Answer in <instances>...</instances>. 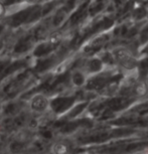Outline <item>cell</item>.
Here are the masks:
<instances>
[{"instance_id": "cell-3", "label": "cell", "mask_w": 148, "mask_h": 154, "mask_svg": "<svg viewBox=\"0 0 148 154\" xmlns=\"http://www.w3.org/2000/svg\"><path fill=\"white\" fill-rule=\"evenodd\" d=\"M51 154H69L71 149L68 143L63 141H57L51 145Z\"/></svg>"}, {"instance_id": "cell-9", "label": "cell", "mask_w": 148, "mask_h": 154, "mask_svg": "<svg viewBox=\"0 0 148 154\" xmlns=\"http://www.w3.org/2000/svg\"><path fill=\"white\" fill-rule=\"evenodd\" d=\"M63 19H65V12H63V11H60V12L57 13L56 16H54V23L56 25H59V24H60V23L63 22Z\"/></svg>"}, {"instance_id": "cell-10", "label": "cell", "mask_w": 148, "mask_h": 154, "mask_svg": "<svg viewBox=\"0 0 148 154\" xmlns=\"http://www.w3.org/2000/svg\"><path fill=\"white\" fill-rule=\"evenodd\" d=\"M48 51H49V46L45 45H39V48H36L35 54H45Z\"/></svg>"}, {"instance_id": "cell-1", "label": "cell", "mask_w": 148, "mask_h": 154, "mask_svg": "<svg viewBox=\"0 0 148 154\" xmlns=\"http://www.w3.org/2000/svg\"><path fill=\"white\" fill-rule=\"evenodd\" d=\"M112 57L117 63L125 69H134L138 66V62L134 56L125 48H116L113 49Z\"/></svg>"}, {"instance_id": "cell-2", "label": "cell", "mask_w": 148, "mask_h": 154, "mask_svg": "<svg viewBox=\"0 0 148 154\" xmlns=\"http://www.w3.org/2000/svg\"><path fill=\"white\" fill-rule=\"evenodd\" d=\"M29 107L33 112L42 113L49 107V101L45 95L36 94L31 98L29 102Z\"/></svg>"}, {"instance_id": "cell-12", "label": "cell", "mask_w": 148, "mask_h": 154, "mask_svg": "<svg viewBox=\"0 0 148 154\" xmlns=\"http://www.w3.org/2000/svg\"><path fill=\"white\" fill-rule=\"evenodd\" d=\"M2 12H3V8H2V6L0 5V14H2Z\"/></svg>"}, {"instance_id": "cell-11", "label": "cell", "mask_w": 148, "mask_h": 154, "mask_svg": "<svg viewBox=\"0 0 148 154\" xmlns=\"http://www.w3.org/2000/svg\"><path fill=\"white\" fill-rule=\"evenodd\" d=\"M28 48V43L25 42H20L18 45H16L15 51H24L25 49H27Z\"/></svg>"}, {"instance_id": "cell-6", "label": "cell", "mask_w": 148, "mask_h": 154, "mask_svg": "<svg viewBox=\"0 0 148 154\" xmlns=\"http://www.w3.org/2000/svg\"><path fill=\"white\" fill-rule=\"evenodd\" d=\"M132 93L136 97H144L148 93V85L143 81H140L133 86Z\"/></svg>"}, {"instance_id": "cell-5", "label": "cell", "mask_w": 148, "mask_h": 154, "mask_svg": "<svg viewBox=\"0 0 148 154\" xmlns=\"http://www.w3.org/2000/svg\"><path fill=\"white\" fill-rule=\"evenodd\" d=\"M71 80H72V85L76 86V87H82L85 85L87 82L86 75L81 71H76V72H72Z\"/></svg>"}, {"instance_id": "cell-14", "label": "cell", "mask_w": 148, "mask_h": 154, "mask_svg": "<svg viewBox=\"0 0 148 154\" xmlns=\"http://www.w3.org/2000/svg\"><path fill=\"white\" fill-rule=\"evenodd\" d=\"M135 154H144V153H141V152H138V153H135Z\"/></svg>"}, {"instance_id": "cell-13", "label": "cell", "mask_w": 148, "mask_h": 154, "mask_svg": "<svg viewBox=\"0 0 148 154\" xmlns=\"http://www.w3.org/2000/svg\"><path fill=\"white\" fill-rule=\"evenodd\" d=\"M2 29H3V26H2V25H0V33H1Z\"/></svg>"}, {"instance_id": "cell-4", "label": "cell", "mask_w": 148, "mask_h": 154, "mask_svg": "<svg viewBox=\"0 0 148 154\" xmlns=\"http://www.w3.org/2000/svg\"><path fill=\"white\" fill-rule=\"evenodd\" d=\"M104 68V62L100 57H93L89 60L88 63V69L91 72H101Z\"/></svg>"}, {"instance_id": "cell-15", "label": "cell", "mask_w": 148, "mask_h": 154, "mask_svg": "<svg viewBox=\"0 0 148 154\" xmlns=\"http://www.w3.org/2000/svg\"><path fill=\"white\" fill-rule=\"evenodd\" d=\"M28 1H32V0H28Z\"/></svg>"}, {"instance_id": "cell-7", "label": "cell", "mask_w": 148, "mask_h": 154, "mask_svg": "<svg viewBox=\"0 0 148 154\" xmlns=\"http://www.w3.org/2000/svg\"><path fill=\"white\" fill-rule=\"evenodd\" d=\"M30 10L31 9H26V10H23L21 12L17 13L16 15L13 16L12 18V24L13 25H19L20 23L24 22L25 20H27L28 18V15L30 13Z\"/></svg>"}, {"instance_id": "cell-8", "label": "cell", "mask_w": 148, "mask_h": 154, "mask_svg": "<svg viewBox=\"0 0 148 154\" xmlns=\"http://www.w3.org/2000/svg\"><path fill=\"white\" fill-rule=\"evenodd\" d=\"M134 18L136 20H141V19H144L145 17L147 16V10L145 9V8L143 7H140V8H138V9H136L135 10V12H134Z\"/></svg>"}]
</instances>
